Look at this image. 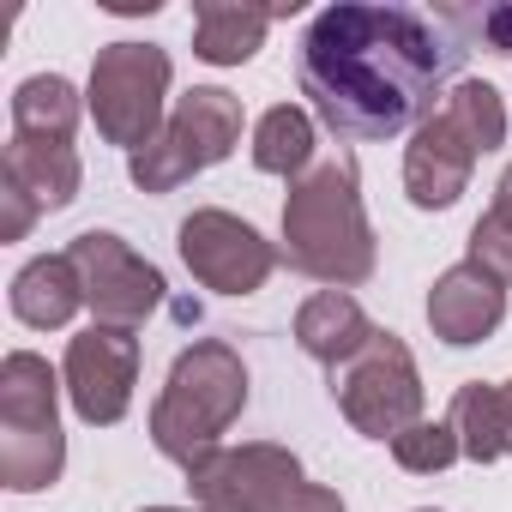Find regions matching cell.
<instances>
[{
  "label": "cell",
  "mask_w": 512,
  "mask_h": 512,
  "mask_svg": "<svg viewBox=\"0 0 512 512\" xmlns=\"http://www.w3.org/2000/svg\"><path fill=\"white\" fill-rule=\"evenodd\" d=\"M494 211H500V217H512V169L494 181Z\"/></svg>",
  "instance_id": "cell-27"
},
{
  "label": "cell",
  "mask_w": 512,
  "mask_h": 512,
  "mask_svg": "<svg viewBox=\"0 0 512 512\" xmlns=\"http://www.w3.org/2000/svg\"><path fill=\"white\" fill-rule=\"evenodd\" d=\"M79 181H85V169H79V151H73L67 139H25V133L7 139L0 187L19 193L37 217H43V211H67V205L79 199Z\"/></svg>",
  "instance_id": "cell-14"
},
{
  "label": "cell",
  "mask_w": 512,
  "mask_h": 512,
  "mask_svg": "<svg viewBox=\"0 0 512 512\" xmlns=\"http://www.w3.org/2000/svg\"><path fill=\"white\" fill-rule=\"evenodd\" d=\"M79 109L85 103H79V91L61 73H37V79H25L13 91V133H25V139H67L73 145Z\"/></svg>",
  "instance_id": "cell-18"
},
{
  "label": "cell",
  "mask_w": 512,
  "mask_h": 512,
  "mask_svg": "<svg viewBox=\"0 0 512 512\" xmlns=\"http://www.w3.org/2000/svg\"><path fill=\"white\" fill-rule=\"evenodd\" d=\"M296 13V0L290 7H241V0H199L193 7V55L211 61V67H241L260 55L272 19Z\"/></svg>",
  "instance_id": "cell-16"
},
{
  "label": "cell",
  "mask_w": 512,
  "mask_h": 512,
  "mask_svg": "<svg viewBox=\"0 0 512 512\" xmlns=\"http://www.w3.org/2000/svg\"><path fill=\"white\" fill-rule=\"evenodd\" d=\"M175 241H181L187 272L205 290H217V296H253V290H266V278L278 272V247L253 223H241L235 211H217V205L193 211Z\"/></svg>",
  "instance_id": "cell-9"
},
{
  "label": "cell",
  "mask_w": 512,
  "mask_h": 512,
  "mask_svg": "<svg viewBox=\"0 0 512 512\" xmlns=\"http://www.w3.org/2000/svg\"><path fill=\"white\" fill-rule=\"evenodd\" d=\"M494 410H500V452H512V380L494 386Z\"/></svg>",
  "instance_id": "cell-26"
},
{
  "label": "cell",
  "mask_w": 512,
  "mask_h": 512,
  "mask_svg": "<svg viewBox=\"0 0 512 512\" xmlns=\"http://www.w3.org/2000/svg\"><path fill=\"white\" fill-rule=\"evenodd\" d=\"M464 37L452 13L380 7V0H338L302 31L296 79L338 139H398L434 115V97L464 67Z\"/></svg>",
  "instance_id": "cell-1"
},
{
  "label": "cell",
  "mask_w": 512,
  "mask_h": 512,
  "mask_svg": "<svg viewBox=\"0 0 512 512\" xmlns=\"http://www.w3.org/2000/svg\"><path fill=\"white\" fill-rule=\"evenodd\" d=\"M235 145H241V97H229L223 85H193L187 97H175L163 133L127 157V175L139 193H175L199 169L223 163Z\"/></svg>",
  "instance_id": "cell-5"
},
{
  "label": "cell",
  "mask_w": 512,
  "mask_h": 512,
  "mask_svg": "<svg viewBox=\"0 0 512 512\" xmlns=\"http://www.w3.org/2000/svg\"><path fill=\"white\" fill-rule=\"evenodd\" d=\"M314 163V115L296 109V103H278L260 115V127H253V169L266 175H308Z\"/></svg>",
  "instance_id": "cell-19"
},
{
  "label": "cell",
  "mask_w": 512,
  "mask_h": 512,
  "mask_svg": "<svg viewBox=\"0 0 512 512\" xmlns=\"http://www.w3.org/2000/svg\"><path fill=\"white\" fill-rule=\"evenodd\" d=\"M145 512H187V506H145Z\"/></svg>",
  "instance_id": "cell-28"
},
{
  "label": "cell",
  "mask_w": 512,
  "mask_h": 512,
  "mask_svg": "<svg viewBox=\"0 0 512 512\" xmlns=\"http://www.w3.org/2000/svg\"><path fill=\"white\" fill-rule=\"evenodd\" d=\"M199 512H290L308 488L302 458L290 446L253 440V446H223L199 470H187Z\"/></svg>",
  "instance_id": "cell-8"
},
{
  "label": "cell",
  "mask_w": 512,
  "mask_h": 512,
  "mask_svg": "<svg viewBox=\"0 0 512 512\" xmlns=\"http://www.w3.org/2000/svg\"><path fill=\"white\" fill-rule=\"evenodd\" d=\"M67 398L79 410V422L91 428H109L127 416L133 404V386H139V338L121 332V326H91L67 344Z\"/></svg>",
  "instance_id": "cell-11"
},
{
  "label": "cell",
  "mask_w": 512,
  "mask_h": 512,
  "mask_svg": "<svg viewBox=\"0 0 512 512\" xmlns=\"http://www.w3.org/2000/svg\"><path fill=\"white\" fill-rule=\"evenodd\" d=\"M422 512H428V506H422Z\"/></svg>",
  "instance_id": "cell-29"
},
{
  "label": "cell",
  "mask_w": 512,
  "mask_h": 512,
  "mask_svg": "<svg viewBox=\"0 0 512 512\" xmlns=\"http://www.w3.org/2000/svg\"><path fill=\"white\" fill-rule=\"evenodd\" d=\"M55 368L37 350H13L0 362V482L13 494H37L67 470V434L55 416Z\"/></svg>",
  "instance_id": "cell-4"
},
{
  "label": "cell",
  "mask_w": 512,
  "mask_h": 512,
  "mask_svg": "<svg viewBox=\"0 0 512 512\" xmlns=\"http://www.w3.org/2000/svg\"><path fill=\"white\" fill-rule=\"evenodd\" d=\"M440 115L470 139L476 157H488V151L506 145V109H500V91L482 85V79H458V85L440 97Z\"/></svg>",
  "instance_id": "cell-20"
},
{
  "label": "cell",
  "mask_w": 512,
  "mask_h": 512,
  "mask_svg": "<svg viewBox=\"0 0 512 512\" xmlns=\"http://www.w3.org/2000/svg\"><path fill=\"white\" fill-rule=\"evenodd\" d=\"M241 410H247V362L223 338H199L175 356L151 404V440L169 464L199 470L211 452H223V434Z\"/></svg>",
  "instance_id": "cell-3"
},
{
  "label": "cell",
  "mask_w": 512,
  "mask_h": 512,
  "mask_svg": "<svg viewBox=\"0 0 512 512\" xmlns=\"http://www.w3.org/2000/svg\"><path fill=\"white\" fill-rule=\"evenodd\" d=\"M500 320H506V284L488 278L482 266L464 260V266H452V272L434 278V290H428V326H434L440 344H452V350L482 344V338L500 332Z\"/></svg>",
  "instance_id": "cell-13"
},
{
  "label": "cell",
  "mask_w": 512,
  "mask_h": 512,
  "mask_svg": "<svg viewBox=\"0 0 512 512\" xmlns=\"http://www.w3.org/2000/svg\"><path fill=\"white\" fill-rule=\"evenodd\" d=\"M458 25H470L488 43V55H512V7H482V13H464Z\"/></svg>",
  "instance_id": "cell-24"
},
{
  "label": "cell",
  "mask_w": 512,
  "mask_h": 512,
  "mask_svg": "<svg viewBox=\"0 0 512 512\" xmlns=\"http://www.w3.org/2000/svg\"><path fill=\"white\" fill-rule=\"evenodd\" d=\"M470 169H476L470 139L434 109V115L410 133V151H404V193H410V205H422V211H446V205H458V193L470 187Z\"/></svg>",
  "instance_id": "cell-12"
},
{
  "label": "cell",
  "mask_w": 512,
  "mask_h": 512,
  "mask_svg": "<svg viewBox=\"0 0 512 512\" xmlns=\"http://www.w3.org/2000/svg\"><path fill=\"white\" fill-rule=\"evenodd\" d=\"M446 422H452L458 452H464L470 464H494V458H506V452H500V410H494V386H488V380H464V386L452 392Z\"/></svg>",
  "instance_id": "cell-21"
},
{
  "label": "cell",
  "mask_w": 512,
  "mask_h": 512,
  "mask_svg": "<svg viewBox=\"0 0 512 512\" xmlns=\"http://www.w3.org/2000/svg\"><path fill=\"white\" fill-rule=\"evenodd\" d=\"M284 260L326 284V290H356L374 278V223L362 211V175L356 157H326L302 181H290L284 199Z\"/></svg>",
  "instance_id": "cell-2"
},
{
  "label": "cell",
  "mask_w": 512,
  "mask_h": 512,
  "mask_svg": "<svg viewBox=\"0 0 512 512\" xmlns=\"http://www.w3.org/2000/svg\"><path fill=\"white\" fill-rule=\"evenodd\" d=\"M332 398L344 410V422L368 440H398L410 422H422V374L416 356L398 332H374V344L332 374Z\"/></svg>",
  "instance_id": "cell-7"
},
{
  "label": "cell",
  "mask_w": 512,
  "mask_h": 512,
  "mask_svg": "<svg viewBox=\"0 0 512 512\" xmlns=\"http://www.w3.org/2000/svg\"><path fill=\"white\" fill-rule=\"evenodd\" d=\"M392 458H398L410 476H434V470H446V464L464 458V452H458V434H452L446 416H440V422L422 416V422H410V428L392 440Z\"/></svg>",
  "instance_id": "cell-22"
},
{
  "label": "cell",
  "mask_w": 512,
  "mask_h": 512,
  "mask_svg": "<svg viewBox=\"0 0 512 512\" xmlns=\"http://www.w3.org/2000/svg\"><path fill=\"white\" fill-rule=\"evenodd\" d=\"M290 512H344V500H338L332 488H320V482H308V488H302V500H296Z\"/></svg>",
  "instance_id": "cell-25"
},
{
  "label": "cell",
  "mask_w": 512,
  "mask_h": 512,
  "mask_svg": "<svg viewBox=\"0 0 512 512\" xmlns=\"http://www.w3.org/2000/svg\"><path fill=\"white\" fill-rule=\"evenodd\" d=\"M470 266H482L488 278H500V284H512V217H500L494 205L476 217V229H470Z\"/></svg>",
  "instance_id": "cell-23"
},
{
  "label": "cell",
  "mask_w": 512,
  "mask_h": 512,
  "mask_svg": "<svg viewBox=\"0 0 512 512\" xmlns=\"http://www.w3.org/2000/svg\"><path fill=\"white\" fill-rule=\"evenodd\" d=\"M374 320L362 314V302L350 296V290H320V296H308L302 302V314H296V344H302V356H314L320 368H350L368 344H374Z\"/></svg>",
  "instance_id": "cell-15"
},
{
  "label": "cell",
  "mask_w": 512,
  "mask_h": 512,
  "mask_svg": "<svg viewBox=\"0 0 512 512\" xmlns=\"http://www.w3.org/2000/svg\"><path fill=\"white\" fill-rule=\"evenodd\" d=\"M85 308V278L73 266V253H43L13 278V314L37 332H61Z\"/></svg>",
  "instance_id": "cell-17"
},
{
  "label": "cell",
  "mask_w": 512,
  "mask_h": 512,
  "mask_svg": "<svg viewBox=\"0 0 512 512\" xmlns=\"http://www.w3.org/2000/svg\"><path fill=\"white\" fill-rule=\"evenodd\" d=\"M67 253H73V266L85 278V308L97 314V326L133 332V326H145V314L163 308V272L151 260H139L121 235L85 229V235H73Z\"/></svg>",
  "instance_id": "cell-10"
},
{
  "label": "cell",
  "mask_w": 512,
  "mask_h": 512,
  "mask_svg": "<svg viewBox=\"0 0 512 512\" xmlns=\"http://www.w3.org/2000/svg\"><path fill=\"white\" fill-rule=\"evenodd\" d=\"M169 49L157 43H109L97 49L91 61V115H97V133L109 145H121L127 157L145 151L157 133H163V103H169Z\"/></svg>",
  "instance_id": "cell-6"
}]
</instances>
